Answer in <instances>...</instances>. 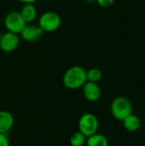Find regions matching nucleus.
<instances>
[{"label": "nucleus", "instance_id": "1", "mask_svg": "<svg viewBox=\"0 0 145 146\" xmlns=\"http://www.w3.org/2000/svg\"><path fill=\"white\" fill-rule=\"evenodd\" d=\"M86 81V71L79 66H73L69 68L65 72L62 78L64 86L71 90L82 87Z\"/></svg>", "mask_w": 145, "mask_h": 146}, {"label": "nucleus", "instance_id": "2", "mask_svg": "<svg viewBox=\"0 0 145 146\" xmlns=\"http://www.w3.org/2000/svg\"><path fill=\"white\" fill-rule=\"evenodd\" d=\"M110 111L115 119L122 121L125 118L132 114V106L127 98L121 96L115 98L112 101L110 105Z\"/></svg>", "mask_w": 145, "mask_h": 146}, {"label": "nucleus", "instance_id": "3", "mask_svg": "<svg viewBox=\"0 0 145 146\" xmlns=\"http://www.w3.org/2000/svg\"><path fill=\"white\" fill-rule=\"evenodd\" d=\"M79 132L86 138L97 133L99 122L96 115L91 113H85L79 120Z\"/></svg>", "mask_w": 145, "mask_h": 146}, {"label": "nucleus", "instance_id": "4", "mask_svg": "<svg viewBox=\"0 0 145 146\" xmlns=\"http://www.w3.org/2000/svg\"><path fill=\"white\" fill-rule=\"evenodd\" d=\"M62 24V19L60 15L54 11L44 12L38 20V27L43 32L51 33L56 31Z\"/></svg>", "mask_w": 145, "mask_h": 146}, {"label": "nucleus", "instance_id": "5", "mask_svg": "<svg viewBox=\"0 0 145 146\" xmlns=\"http://www.w3.org/2000/svg\"><path fill=\"white\" fill-rule=\"evenodd\" d=\"M26 23L21 17L19 11H11L8 13L4 18V27L7 32L20 34Z\"/></svg>", "mask_w": 145, "mask_h": 146}, {"label": "nucleus", "instance_id": "6", "mask_svg": "<svg viewBox=\"0 0 145 146\" xmlns=\"http://www.w3.org/2000/svg\"><path fill=\"white\" fill-rule=\"evenodd\" d=\"M20 38L18 34L6 32L2 35L0 40V49L4 52H12L18 47Z\"/></svg>", "mask_w": 145, "mask_h": 146}, {"label": "nucleus", "instance_id": "7", "mask_svg": "<svg viewBox=\"0 0 145 146\" xmlns=\"http://www.w3.org/2000/svg\"><path fill=\"white\" fill-rule=\"evenodd\" d=\"M43 33H44L43 30L38 26H35L32 24H26L20 34L24 41L32 43L37 41L43 35Z\"/></svg>", "mask_w": 145, "mask_h": 146}, {"label": "nucleus", "instance_id": "8", "mask_svg": "<svg viewBox=\"0 0 145 146\" xmlns=\"http://www.w3.org/2000/svg\"><path fill=\"white\" fill-rule=\"evenodd\" d=\"M83 88V95L86 98V100L90 102H96L101 97V89L97 83L89 82L86 83L82 86Z\"/></svg>", "mask_w": 145, "mask_h": 146}, {"label": "nucleus", "instance_id": "9", "mask_svg": "<svg viewBox=\"0 0 145 146\" xmlns=\"http://www.w3.org/2000/svg\"><path fill=\"white\" fill-rule=\"evenodd\" d=\"M14 125L12 114L6 110H0V133H8Z\"/></svg>", "mask_w": 145, "mask_h": 146}, {"label": "nucleus", "instance_id": "10", "mask_svg": "<svg viewBox=\"0 0 145 146\" xmlns=\"http://www.w3.org/2000/svg\"><path fill=\"white\" fill-rule=\"evenodd\" d=\"M20 14L26 24H30L34 21L37 16V9L33 3H26L21 8Z\"/></svg>", "mask_w": 145, "mask_h": 146}, {"label": "nucleus", "instance_id": "11", "mask_svg": "<svg viewBox=\"0 0 145 146\" xmlns=\"http://www.w3.org/2000/svg\"><path fill=\"white\" fill-rule=\"evenodd\" d=\"M122 122L125 129L128 132H136L141 126V121L139 117L133 114H131L126 118H125Z\"/></svg>", "mask_w": 145, "mask_h": 146}, {"label": "nucleus", "instance_id": "12", "mask_svg": "<svg viewBox=\"0 0 145 146\" xmlns=\"http://www.w3.org/2000/svg\"><path fill=\"white\" fill-rule=\"evenodd\" d=\"M87 146H109L108 139L100 133H95L86 139Z\"/></svg>", "mask_w": 145, "mask_h": 146}, {"label": "nucleus", "instance_id": "13", "mask_svg": "<svg viewBox=\"0 0 145 146\" xmlns=\"http://www.w3.org/2000/svg\"><path fill=\"white\" fill-rule=\"evenodd\" d=\"M103 78V73L97 68H92L86 71V80L89 82L97 83Z\"/></svg>", "mask_w": 145, "mask_h": 146}, {"label": "nucleus", "instance_id": "14", "mask_svg": "<svg viewBox=\"0 0 145 146\" xmlns=\"http://www.w3.org/2000/svg\"><path fill=\"white\" fill-rule=\"evenodd\" d=\"M86 139L87 138L80 132H75L70 137V145L72 146H83L86 143Z\"/></svg>", "mask_w": 145, "mask_h": 146}, {"label": "nucleus", "instance_id": "15", "mask_svg": "<svg viewBox=\"0 0 145 146\" xmlns=\"http://www.w3.org/2000/svg\"><path fill=\"white\" fill-rule=\"evenodd\" d=\"M96 3L102 8H109L115 3V0H96Z\"/></svg>", "mask_w": 145, "mask_h": 146}, {"label": "nucleus", "instance_id": "16", "mask_svg": "<svg viewBox=\"0 0 145 146\" xmlns=\"http://www.w3.org/2000/svg\"><path fill=\"white\" fill-rule=\"evenodd\" d=\"M0 146H9V140L5 133H0Z\"/></svg>", "mask_w": 145, "mask_h": 146}, {"label": "nucleus", "instance_id": "17", "mask_svg": "<svg viewBox=\"0 0 145 146\" xmlns=\"http://www.w3.org/2000/svg\"><path fill=\"white\" fill-rule=\"evenodd\" d=\"M16 1H18V2H20V3H22L26 4V3H33L37 2L38 0H16Z\"/></svg>", "mask_w": 145, "mask_h": 146}, {"label": "nucleus", "instance_id": "18", "mask_svg": "<svg viewBox=\"0 0 145 146\" xmlns=\"http://www.w3.org/2000/svg\"><path fill=\"white\" fill-rule=\"evenodd\" d=\"M85 2L89 3H96V0H85Z\"/></svg>", "mask_w": 145, "mask_h": 146}, {"label": "nucleus", "instance_id": "19", "mask_svg": "<svg viewBox=\"0 0 145 146\" xmlns=\"http://www.w3.org/2000/svg\"><path fill=\"white\" fill-rule=\"evenodd\" d=\"M2 35H3V33L0 32V40H1V38H2Z\"/></svg>", "mask_w": 145, "mask_h": 146}]
</instances>
